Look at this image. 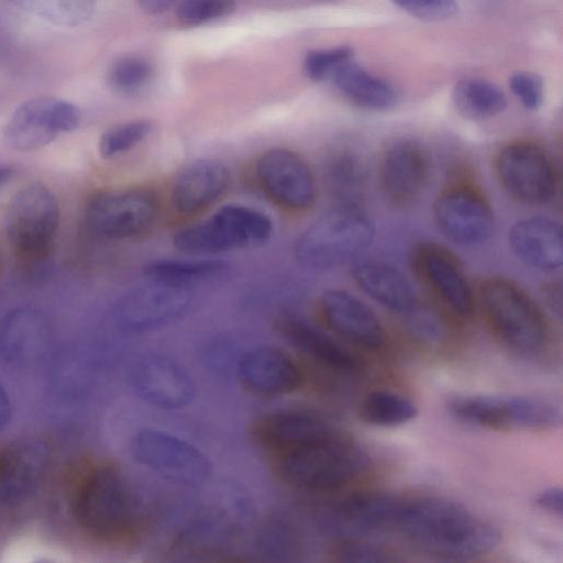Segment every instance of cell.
Returning a JSON list of instances; mask_svg holds the SVG:
<instances>
[{"instance_id":"6da1fadb","label":"cell","mask_w":563,"mask_h":563,"mask_svg":"<svg viewBox=\"0 0 563 563\" xmlns=\"http://www.w3.org/2000/svg\"><path fill=\"white\" fill-rule=\"evenodd\" d=\"M396 531L421 552L444 561H467L495 549L500 530L464 505L444 497L404 499Z\"/></svg>"},{"instance_id":"7a4b0ae2","label":"cell","mask_w":563,"mask_h":563,"mask_svg":"<svg viewBox=\"0 0 563 563\" xmlns=\"http://www.w3.org/2000/svg\"><path fill=\"white\" fill-rule=\"evenodd\" d=\"M70 510L77 526L93 540L125 544L140 532L141 503L124 471L102 460L87 466L70 493Z\"/></svg>"},{"instance_id":"3957f363","label":"cell","mask_w":563,"mask_h":563,"mask_svg":"<svg viewBox=\"0 0 563 563\" xmlns=\"http://www.w3.org/2000/svg\"><path fill=\"white\" fill-rule=\"evenodd\" d=\"M269 457L279 481L306 492L340 488L371 464L366 451L340 431Z\"/></svg>"},{"instance_id":"277c9868","label":"cell","mask_w":563,"mask_h":563,"mask_svg":"<svg viewBox=\"0 0 563 563\" xmlns=\"http://www.w3.org/2000/svg\"><path fill=\"white\" fill-rule=\"evenodd\" d=\"M478 299L492 330L509 350L527 358L543 353L547 322L523 288L506 277L493 276L482 282Z\"/></svg>"},{"instance_id":"5b68a950","label":"cell","mask_w":563,"mask_h":563,"mask_svg":"<svg viewBox=\"0 0 563 563\" xmlns=\"http://www.w3.org/2000/svg\"><path fill=\"white\" fill-rule=\"evenodd\" d=\"M375 238V224L358 205L336 203L298 238L297 260L316 269L335 268L354 261Z\"/></svg>"},{"instance_id":"8992f818","label":"cell","mask_w":563,"mask_h":563,"mask_svg":"<svg viewBox=\"0 0 563 563\" xmlns=\"http://www.w3.org/2000/svg\"><path fill=\"white\" fill-rule=\"evenodd\" d=\"M272 233L273 222L266 213L242 205H227L209 218L179 230L173 243L183 253L208 255L261 245Z\"/></svg>"},{"instance_id":"52a82bcc","label":"cell","mask_w":563,"mask_h":563,"mask_svg":"<svg viewBox=\"0 0 563 563\" xmlns=\"http://www.w3.org/2000/svg\"><path fill=\"white\" fill-rule=\"evenodd\" d=\"M60 221L59 203L46 186L34 183L11 199L5 228L15 257L25 264L46 260L54 246Z\"/></svg>"},{"instance_id":"ba28073f","label":"cell","mask_w":563,"mask_h":563,"mask_svg":"<svg viewBox=\"0 0 563 563\" xmlns=\"http://www.w3.org/2000/svg\"><path fill=\"white\" fill-rule=\"evenodd\" d=\"M448 405L456 419L493 430H545L562 422L561 407L537 396L473 395L455 397Z\"/></svg>"},{"instance_id":"9c48e42d","label":"cell","mask_w":563,"mask_h":563,"mask_svg":"<svg viewBox=\"0 0 563 563\" xmlns=\"http://www.w3.org/2000/svg\"><path fill=\"white\" fill-rule=\"evenodd\" d=\"M131 453L137 463L178 485L198 487L211 476L212 464L199 448L162 430L145 428L136 432Z\"/></svg>"},{"instance_id":"30bf717a","label":"cell","mask_w":563,"mask_h":563,"mask_svg":"<svg viewBox=\"0 0 563 563\" xmlns=\"http://www.w3.org/2000/svg\"><path fill=\"white\" fill-rule=\"evenodd\" d=\"M158 203L144 188H120L93 195L86 207L89 231L104 240H126L147 232L156 221Z\"/></svg>"},{"instance_id":"8fae6325","label":"cell","mask_w":563,"mask_h":563,"mask_svg":"<svg viewBox=\"0 0 563 563\" xmlns=\"http://www.w3.org/2000/svg\"><path fill=\"white\" fill-rule=\"evenodd\" d=\"M495 172L505 191L522 203H547L555 195V168L544 148L534 142L506 144L495 157Z\"/></svg>"},{"instance_id":"7c38bea8","label":"cell","mask_w":563,"mask_h":563,"mask_svg":"<svg viewBox=\"0 0 563 563\" xmlns=\"http://www.w3.org/2000/svg\"><path fill=\"white\" fill-rule=\"evenodd\" d=\"M79 109L65 100L38 97L19 106L4 129L9 147L19 152L34 151L79 125Z\"/></svg>"},{"instance_id":"4fadbf2b","label":"cell","mask_w":563,"mask_h":563,"mask_svg":"<svg viewBox=\"0 0 563 563\" xmlns=\"http://www.w3.org/2000/svg\"><path fill=\"white\" fill-rule=\"evenodd\" d=\"M255 174L262 190L283 208L305 211L317 200L318 187L310 166L289 148L273 147L262 153Z\"/></svg>"},{"instance_id":"5bb4252c","label":"cell","mask_w":563,"mask_h":563,"mask_svg":"<svg viewBox=\"0 0 563 563\" xmlns=\"http://www.w3.org/2000/svg\"><path fill=\"white\" fill-rule=\"evenodd\" d=\"M433 220L444 236L454 243L473 245L490 238L494 212L486 197L468 185L453 186L434 201Z\"/></svg>"},{"instance_id":"9a60e30c","label":"cell","mask_w":563,"mask_h":563,"mask_svg":"<svg viewBox=\"0 0 563 563\" xmlns=\"http://www.w3.org/2000/svg\"><path fill=\"white\" fill-rule=\"evenodd\" d=\"M192 301L190 286L148 280L123 299L118 309V321L128 332L152 331L183 317Z\"/></svg>"},{"instance_id":"2e32d148","label":"cell","mask_w":563,"mask_h":563,"mask_svg":"<svg viewBox=\"0 0 563 563\" xmlns=\"http://www.w3.org/2000/svg\"><path fill=\"white\" fill-rule=\"evenodd\" d=\"M416 275L453 314L467 317L474 309V294L459 258L442 245L421 243L415 251Z\"/></svg>"},{"instance_id":"e0dca14e","label":"cell","mask_w":563,"mask_h":563,"mask_svg":"<svg viewBox=\"0 0 563 563\" xmlns=\"http://www.w3.org/2000/svg\"><path fill=\"white\" fill-rule=\"evenodd\" d=\"M130 383L142 400L159 409H181L195 397L189 374L167 356L142 357L131 371Z\"/></svg>"},{"instance_id":"ac0fdd59","label":"cell","mask_w":563,"mask_h":563,"mask_svg":"<svg viewBox=\"0 0 563 563\" xmlns=\"http://www.w3.org/2000/svg\"><path fill=\"white\" fill-rule=\"evenodd\" d=\"M430 159L424 147L411 139H399L385 150L379 167L384 195L397 205L413 202L426 188Z\"/></svg>"},{"instance_id":"d6986e66","label":"cell","mask_w":563,"mask_h":563,"mask_svg":"<svg viewBox=\"0 0 563 563\" xmlns=\"http://www.w3.org/2000/svg\"><path fill=\"white\" fill-rule=\"evenodd\" d=\"M320 309L327 327L345 342L366 350H378L385 344L386 331L376 313L349 291L325 290Z\"/></svg>"},{"instance_id":"ffe728a7","label":"cell","mask_w":563,"mask_h":563,"mask_svg":"<svg viewBox=\"0 0 563 563\" xmlns=\"http://www.w3.org/2000/svg\"><path fill=\"white\" fill-rule=\"evenodd\" d=\"M339 431L325 417L307 410H279L254 422L251 435L268 456Z\"/></svg>"},{"instance_id":"44dd1931","label":"cell","mask_w":563,"mask_h":563,"mask_svg":"<svg viewBox=\"0 0 563 563\" xmlns=\"http://www.w3.org/2000/svg\"><path fill=\"white\" fill-rule=\"evenodd\" d=\"M242 386L256 396L279 397L300 388L303 375L295 358L282 349L256 347L245 353L238 365Z\"/></svg>"},{"instance_id":"7402d4cb","label":"cell","mask_w":563,"mask_h":563,"mask_svg":"<svg viewBox=\"0 0 563 563\" xmlns=\"http://www.w3.org/2000/svg\"><path fill=\"white\" fill-rule=\"evenodd\" d=\"M48 463L47 446L35 440L19 441L0 450V504L14 507L38 489Z\"/></svg>"},{"instance_id":"603a6c76","label":"cell","mask_w":563,"mask_h":563,"mask_svg":"<svg viewBox=\"0 0 563 563\" xmlns=\"http://www.w3.org/2000/svg\"><path fill=\"white\" fill-rule=\"evenodd\" d=\"M230 170L212 158H200L184 166L175 177L170 199L184 214L197 213L214 203L228 189Z\"/></svg>"},{"instance_id":"cb8c5ba5","label":"cell","mask_w":563,"mask_h":563,"mask_svg":"<svg viewBox=\"0 0 563 563\" xmlns=\"http://www.w3.org/2000/svg\"><path fill=\"white\" fill-rule=\"evenodd\" d=\"M508 241L514 254L532 268L553 272L563 264V231L554 220L521 219L509 230Z\"/></svg>"},{"instance_id":"d4e9b609","label":"cell","mask_w":563,"mask_h":563,"mask_svg":"<svg viewBox=\"0 0 563 563\" xmlns=\"http://www.w3.org/2000/svg\"><path fill=\"white\" fill-rule=\"evenodd\" d=\"M282 336L317 364L339 373H353L360 363L344 345L309 322L294 316L277 320Z\"/></svg>"},{"instance_id":"484cf974","label":"cell","mask_w":563,"mask_h":563,"mask_svg":"<svg viewBox=\"0 0 563 563\" xmlns=\"http://www.w3.org/2000/svg\"><path fill=\"white\" fill-rule=\"evenodd\" d=\"M356 285L385 308L405 316L418 303L409 280L394 266L380 261H363L354 265Z\"/></svg>"},{"instance_id":"4316f807","label":"cell","mask_w":563,"mask_h":563,"mask_svg":"<svg viewBox=\"0 0 563 563\" xmlns=\"http://www.w3.org/2000/svg\"><path fill=\"white\" fill-rule=\"evenodd\" d=\"M402 498L379 492L344 497L335 506L340 522L357 532L396 530Z\"/></svg>"},{"instance_id":"83f0119b","label":"cell","mask_w":563,"mask_h":563,"mask_svg":"<svg viewBox=\"0 0 563 563\" xmlns=\"http://www.w3.org/2000/svg\"><path fill=\"white\" fill-rule=\"evenodd\" d=\"M332 78L340 92L360 108L384 111L397 103L398 92L388 80L368 73L352 59L341 65Z\"/></svg>"},{"instance_id":"f1b7e54d","label":"cell","mask_w":563,"mask_h":563,"mask_svg":"<svg viewBox=\"0 0 563 563\" xmlns=\"http://www.w3.org/2000/svg\"><path fill=\"white\" fill-rule=\"evenodd\" d=\"M325 181L332 196L341 205H358L366 180L365 166L360 156L347 147L332 150L324 162Z\"/></svg>"},{"instance_id":"f546056e","label":"cell","mask_w":563,"mask_h":563,"mask_svg":"<svg viewBox=\"0 0 563 563\" xmlns=\"http://www.w3.org/2000/svg\"><path fill=\"white\" fill-rule=\"evenodd\" d=\"M452 100L457 112L472 120L494 118L503 113L508 103L498 86L481 78L459 80L453 88Z\"/></svg>"},{"instance_id":"4dcf8cb0","label":"cell","mask_w":563,"mask_h":563,"mask_svg":"<svg viewBox=\"0 0 563 563\" xmlns=\"http://www.w3.org/2000/svg\"><path fill=\"white\" fill-rule=\"evenodd\" d=\"M419 412L417 404L406 395L386 390H372L358 405V417L374 427L393 428L413 420Z\"/></svg>"},{"instance_id":"1f68e13d","label":"cell","mask_w":563,"mask_h":563,"mask_svg":"<svg viewBox=\"0 0 563 563\" xmlns=\"http://www.w3.org/2000/svg\"><path fill=\"white\" fill-rule=\"evenodd\" d=\"M42 314L30 308H20L9 312L0 324V351L15 360L30 353L45 333Z\"/></svg>"},{"instance_id":"d6a6232c","label":"cell","mask_w":563,"mask_h":563,"mask_svg":"<svg viewBox=\"0 0 563 563\" xmlns=\"http://www.w3.org/2000/svg\"><path fill=\"white\" fill-rule=\"evenodd\" d=\"M227 268V264L220 260H157L147 263L143 273L147 280L190 286L219 275Z\"/></svg>"},{"instance_id":"836d02e7","label":"cell","mask_w":563,"mask_h":563,"mask_svg":"<svg viewBox=\"0 0 563 563\" xmlns=\"http://www.w3.org/2000/svg\"><path fill=\"white\" fill-rule=\"evenodd\" d=\"M154 71V66L147 58L128 55L115 59L110 65L107 80L114 91L121 95H134L148 86Z\"/></svg>"},{"instance_id":"e575fe53","label":"cell","mask_w":563,"mask_h":563,"mask_svg":"<svg viewBox=\"0 0 563 563\" xmlns=\"http://www.w3.org/2000/svg\"><path fill=\"white\" fill-rule=\"evenodd\" d=\"M52 23L76 26L93 12V0H13Z\"/></svg>"},{"instance_id":"d590c367","label":"cell","mask_w":563,"mask_h":563,"mask_svg":"<svg viewBox=\"0 0 563 563\" xmlns=\"http://www.w3.org/2000/svg\"><path fill=\"white\" fill-rule=\"evenodd\" d=\"M300 541L292 527L282 521H271L261 531L258 552L268 561H296Z\"/></svg>"},{"instance_id":"8d00e7d4","label":"cell","mask_w":563,"mask_h":563,"mask_svg":"<svg viewBox=\"0 0 563 563\" xmlns=\"http://www.w3.org/2000/svg\"><path fill=\"white\" fill-rule=\"evenodd\" d=\"M152 131L153 123L148 120H133L114 125L100 136L99 153L103 158H112L129 152L142 143Z\"/></svg>"},{"instance_id":"74e56055","label":"cell","mask_w":563,"mask_h":563,"mask_svg":"<svg viewBox=\"0 0 563 563\" xmlns=\"http://www.w3.org/2000/svg\"><path fill=\"white\" fill-rule=\"evenodd\" d=\"M235 9V0H183L176 18L181 25L198 26L228 16Z\"/></svg>"},{"instance_id":"f35d334b","label":"cell","mask_w":563,"mask_h":563,"mask_svg":"<svg viewBox=\"0 0 563 563\" xmlns=\"http://www.w3.org/2000/svg\"><path fill=\"white\" fill-rule=\"evenodd\" d=\"M352 57L353 51L349 46L313 49L308 52L303 58V73L309 79L320 81L332 76L341 65L351 60Z\"/></svg>"},{"instance_id":"ab89813d","label":"cell","mask_w":563,"mask_h":563,"mask_svg":"<svg viewBox=\"0 0 563 563\" xmlns=\"http://www.w3.org/2000/svg\"><path fill=\"white\" fill-rule=\"evenodd\" d=\"M405 323L417 339L429 344H438L445 338V328L441 319L420 302L402 316Z\"/></svg>"},{"instance_id":"60d3db41","label":"cell","mask_w":563,"mask_h":563,"mask_svg":"<svg viewBox=\"0 0 563 563\" xmlns=\"http://www.w3.org/2000/svg\"><path fill=\"white\" fill-rule=\"evenodd\" d=\"M334 560L346 563H387L398 561L391 552L383 547L362 540L342 542L334 551Z\"/></svg>"},{"instance_id":"b9f144b4","label":"cell","mask_w":563,"mask_h":563,"mask_svg":"<svg viewBox=\"0 0 563 563\" xmlns=\"http://www.w3.org/2000/svg\"><path fill=\"white\" fill-rule=\"evenodd\" d=\"M411 16L439 22L454 16L459 10L456 0H389Z\"/></svg>"},{"instance_id":"7bdbcfd3","label":"cell","mask_w":563,"mask_h":563,"mask_svg":"<svg viewBox=\"0 0 563 563\" xmlns=\"http://www.w3.org/2000/svg\"><path fill=\"white\" fill-rule=\"evenodd\" d=\"M509 86L516 98L528 110H537L543 102V81L530 71L515 73L509 79Z\"/></svg>"},{"instance_id":"ee69618b","label":"cell","mask_w":563,"mask_h":563,"mask_svg":"<svg viewBox=\"0 0 563 563\" xmlns=\"http://www.w3.org/2000/svg\"><path fill=\"white\" fill-rule=\"evenodd\" d=\"M536 504L544 511L561 518L563 514L562 489L555 486L543 489L538 494Z\"/></svg>"},{"instance_id":"f6af8a7d","label":"cell","mask_w":563,"mask_h":563,"mask_svg":"<svg viewBox=\"0 0 563 563\" xmlns=\"http://www.w3.org/2000/svg\"><path fill=\"white\" fill-rule=\"evenodd\" d=\"M177 0H136L141 11L146 14H159L167 11Z\"/></svg>"},{"instance_id":"bcb514c9","label":"cell","mask_w":563,"mask_h":563,"mask_svg":"<svg viewBox=\"0 0 563 563\" xmlns=\"http://www.w3.org/2000/svg\"><path fill=\"white\" fill-rule=\"evenodd\" d=\"M11 416V401L7 391L0 386V430L10 420Z\"/></svg>"},{"instance_id":"7dc6e473","label":"cell","mask_w":563,"mask_h":563,"mask_svg":"<svg viewBox=\"0 0 563 563\" xmlns=\"http://www.w3.org/2000/svg\"><path fill=\"white\" fill-rule=\"evenodd\" d=\"M15 168L11 165H0V189L12 180Z\"/></svg>"},{"instance_id":"c3c4849f","label":"cell","mask_w":563,"mask_h":563,"mask_svg":"<svg viewBox=\"0 0 563 563\" xmlns=\"http://www.w3.org/2000/svg\"><path fill=\"white\" fill-rule=\"evenodd\" d=\"M316 1H320V2H331V1H335V0H316Z\"/></svg>"},{"instance_id":"681fc988","label":"cell","mask_w":563,"mask_h":563,"mask_svg":"<svg viewBox=\"0 0 563 563\" xmlns=\"http://www.w3.org/2000/svg\"><path fill=\"white\" fill-rule=\"evenodd\" d=\"M1 260V258H0ZM0 266H1V261H0Z\"/></svg>"}]
</instances>
